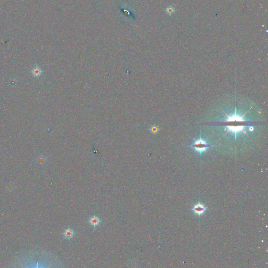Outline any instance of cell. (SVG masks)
I'll list each match as a JSON object with an SVG mask.
<instances>
[{
  "label": "cell",
  "mask_w": 268,
  "mask_h": 268,
  "mask_svg": "<svg viewBox=\"0 0 268 268\" xmlns=\"http://www.w3.org/2000/svg\"><path fill=\"white\" fill-rule=\"evenodd\" d=\"M40 73H41V70L40 69H36L35 70V71L34 72V74H36V76H38L39 75H40Z\"/></svg>",
  "instance_id": "cell-7"
},
{
  "label": "cell",
  "mask_w": 268,
  "mask_h": 268,
  "mask_svg": "<svg viewBox=\"0 0 268 268\" xmlns=\"http://www.w3.org/2000/svg\"><path fill=\"white\" fill-rule=\"evenodd\" d=\"M206 209L204 205L198 204L197 205H195L194 206L193 208V211H194L195 213L197 215H201L205 212Z\"/></svg>",
  "instance_id": "cell-2"
},
{
  "label": "cell",
  "mask_w": 268,
  "mask_h": 268,
  "mask_svg": "<svg viewBox=\"0 0 268 268\" xmlns=\"http://www.w3.org/2000/svg\"><path fill=\"white\" fill-rule=\"evenodd\" d=\"M158 127L155 126H154L151 128V131L152 132H153V133H156L158 131Z\"/></svg>",
  "instance_id": "cell-6"
},
{
  "label": "cell",
  "mask_w": 268,
  "mask_h": 268,
  "mask_svg": "<svg viewBox=\"0 0 268 268\" xmlns=\"http://www.w3.org/2000/svg\"><path fill=\"white\" fill-rule=\"evenodd\" d=\"M74 231H73L72 230H71L70 229L65 230L64 233V236L65 238L67 239H70L72 238V237L74 236Z\"/></svg>",
  "instance_id": "cell-4"
},
{
  "label": "cell",
  "mask_w": 268,
  "mask_h": 268,
  "mask_svg": "<svg viewBox=\"0 0 268 268\" xmlns=\"http://www.w3.org/2000/svg\"><path fill=\"white\" fill-rule=\"evenodd\" d=\"M166 12L168 14H169V15H171L174 13L175 9L173 7L170 6V7L167 8V9H166Z\"/></svg>",
  "instance_id": "cell-5"
},
{
  "label": "cell",
  "mask_w": 268,
  "mask_h": 268,
  "mask_svg": "<svg viewBox=\"0 0 268 268\" xmlns=\"http://www.w3.org/2000/svg\"><path fill=\"white\" fill-rule=\"evenodd\" d=\"M100 222V219L96 216H93L92 217H91L90 220V223L91 224V225H92V226H97V225L99 224Z\"/></svg>",
  "instance_id": "cell-3"
},
{
  "label": "cell",
  "mask_w": 268,
  "mask_h": 268,
  "mask_svg": "<svg viewBox=\"0 0 268 268\" xmlns=\"http://www.w3.org/2000/svg\"><path fill=\"white\" fill-rule=\"evenodd\" d=\"M193 147L196 151L198 152L200 154H202L206 151L209 146L204 140L199 139L195 141L193 145Z\"/></svg>",
  "instance_id": "cell-1"
}]
</instances>
